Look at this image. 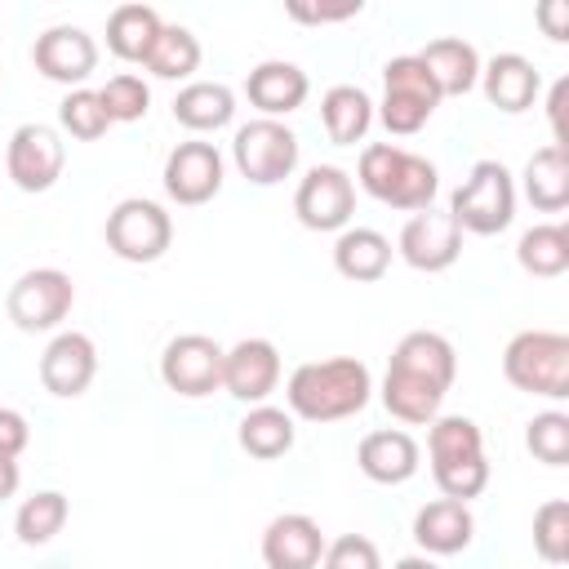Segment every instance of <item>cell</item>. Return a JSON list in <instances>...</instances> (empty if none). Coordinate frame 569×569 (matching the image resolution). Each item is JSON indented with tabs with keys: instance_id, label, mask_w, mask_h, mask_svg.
I'll return each mask as SVG.
<instances>
[{
	"instance_id": "6da1fadb",
	"label": "cell",
	"mask_w": 569,
	"mask_h": 569,
	"mask_svg": "<svg viewBox=\"0 0 569 569\" xmlns=\"http://www.w3.org/2000/svg\"><path fill=\"white\" fill-rule=\"evenodd\" d=\"M458 373V356L453 342L436 329H413L396 342L391 360H387V378H382V405L391 418L422 427L440 413L449 387Z\"/></svg>"
},
{
	"instance_id": "7a4b0ae2",
	"label": "cell",
	"mask_w": 569,
	"mask_h": 569,
	"mask_svg": "<svg viewBox=\"0 0 569 569\" xmlns=\"http://www.w3.org/2000/svg\"><path fill=\"white\" fill-rule=\"evenodd\" d=\"M373 396V373L365 360L356 356H329V360H307L289 373L284 382V400L289 413L307 418V422H338L351 418L369 405Z\"/></svg>"
},
{
	"instance_id": "3957f363",
	"label": "cell",
	"mask_w": 569,
	"mask_h": 569,
	"mask_svg": "<svg viewBox=\"0 0 569 569\" xmlns=\"http://www.w3.org/2000/svg\"><path fill=\"white\" fill-rule=\"evenodd\" d=\"M360 187L391 204V209H405V213H422L431 209L436 191H440V173L427 156H413L396 142H369L360 151V169H356Z\"/></svg>"
},
{
	"instance_id": "277c9868",
	"label": "cell",
	"mask_w": 569,
	"mask_h": 569,
	"mask_svg": "<svg viewBox=\"0 0 569 569\" xmlns=\"http://www.w3.org/2000/svg\"><path fill=\"white\" fill-rule=\"evenodd\" d=\"M449 218L458 231L471 236H498L516 218V178L502 160H476L471 173L449 196Z\"/></svg>"
},
{
	"instance_id": "5b68a950",
	"label": "cell",
	"mask_w": 569,
	"mask_h": 569,
	"mask_svg": "<svg viewBox=\"0 0 569 569\" xmlns=\"http://www.w3.org/2000/svg\"><path fill=\"white\" fill-rule=\"evenodd\" d=\"M502 373L516 391L565 400L569 396V338L556 329H520L502 351Z\"/></svg>"
},
{
	"instance_id": "8992f818",
	"label": "cell",
	"mask_w": 569,
	"mask_h": 569,
	"mask_svg": "<svg viewBox=\"0 0 569 569\" xmlns=\"http://www.w3.org/2000/svg\"><path fill=\"white\" fill-rule=\"evenodd\" d=\"M440 107V89L431 80V71L422 67L418 53H400V58H387L382 67V102H378V120L387 133L396 138H409L418 133Z\"/></svg>"
},
{
	"instance_id": "52a82bcc",
	"label": "cell",
	"mask_w": 569,
	"mask_h": 569,
	"mask_svg": "<svg viewBox=\"0 0 569 569\" xmlns=\"http://www.w3.org/2000/svg\"><path fill=\"white\" fill-rule=\"evenodd\" d=\"M231 160L253 187H276L298 169V133L284 120H249L231 138Z\"/></svg>"
},
{
	"instance_id": "ba28073f",
	"label": "cell",
	"mask_w": 569,
	"mask_h": 569,
	"mask_svg": "<svg viewBox=\"0 0 569 569\" xmlns=\"http://www.w3.org/2000/svg\"><path fill=\"white\" fill-rule=\"evenodd\" d=\"M107 249L124 262H156L173 244V218L147 196H129L107 213Z\"/></svg>"
},
{
	"instance_id": "9c48e42d",
	"label": "cell",
	"mask_w": 569,
	"mask_h": 569,
	"mask_svg": "<svg viewBox=\"0 0 569 569\" xmlns=\"http://www.w3.org/2000/svg\"><path fill=\"white\" fill-rule=\"evenodd\" d=\"M76 302V284L67 271L58 267H36V271H22L4 298L9 307V320L22 329V333H49L67 320Z\"/></svg>"
},
{
	"instance_id": "30bf717a",
	"label": "cell",
	"mask_w": 569,
	"mask_h": 569,
	"mask_svg": "<svg viewBox=\"0 0 569 569\" xmlns=\"http://www.w3.org/2000/svg\"><path fill=\"white\" fill-rule=\"evenodd\" d=\"M293 213L307 231H342L356 213V182L338 164H311L293 191Z\"/></svg>"
},
{
	"instance_id": "8fae6325",
	"label": "cell",
	"mask_w": 569,
	"mask_h": 569,
	"mask_svg": "<svg viewBox=\"0 0 569 569\" xmlns=\"http://www.w3.org/2000/svg\"><path fill=\"white\" fill-rule=\"evenodd\" d=\"M222 351L227 347H218L209 333H178V338H169L164 351H160L164 387L187 396V400L222 391Z\"/></svg>"
},
{
	"instance_id": "7c38bea8",
	"label": "cell",
	"mask_w": 569,
	"mask_h": 569,
	"mask_svg": "<svg viewBox=\"0 0 569 569\" xmlns=\"http://www.w3.org/2000/svg\"><path fill=\"white\" fill-rule=\"evenodd\" d=\"M62 164H67V142L53 124L27 120L13 129L9 151H4V169H9L18 191H49L62 178Z\"/></svg>"
},
{
	"instance_id": "4fadbf2b",
	"label": "cell",
	"mask_w": 569,
	"mask_h": 569,
	"mask_svg": "<svg viewBox=\"0 0 569 569\" xmlns=\"http://www.w3.org/2000/svg\"><path fill=\"white\" fill-rule=\"evenodd\" d=\"M222 151L213 147V142H204V138H187V142H178L169 156H164V173H160V182H164V196L173 200V204H209L218 191H222Z\"/></svg>"
},
{
	"instance_id": "5bb4252c",
	"label": "cell",
	"mask_w": 569,
	"mask_h": 569,
	"mask_svg": "<svg viewBox=\"0 0 569 569\" xmlns=\"http://www.w3.org/2000/svg\"><path fill=\"white\" fill-rule=\"evenodd\" d=\"M31 62H36V71L44 80L67 84V89H80L93 76V67H98V40L84 27L62 22V27H49V31L36 36Z\"/></svg>"
},
{
	"instance_id": "9a60e30c",
	"label": "cell",
	"mask_w": 569,
	"mask_h": 569,
	"mask_svg": "<svg viewBox=\"0 0 569 569\" xmlns=\"http://www.w3.org/2000/svg\"><path fill=\"white\" fill-rule=\"evenodd\" d=\"M396 253L413 267V271H449L462 253V231L458 222L449 218V209H422L413 213L405 227H400V240H396Z\"/></svg>"
},
{
	"instance_id": "2e32d148",
	"label": "cell",
	"mask_w": 569,
	"mask_h": 569,
	"mask_svg": "<svg viewBox=\"0 0 569 569\" xmlns=\"http://www.w3.org/2000/svg\"><path fill=\"white\" fill-rule=\"evenodd\" d=\"M280 387V351L271 338H240L222 351V391L240 405H267Z\"/></svg>"
},
{
	"instance_id": "e0dca14e",
	"label": "cell",
	"mask_w": 569,
	"mask_h": 569,
	"mask_svg": "<svg viewBox=\"0 0 569 569\" xmlns=\"http://www.w3.org/2000/svg\"><path fill=\"white\" fill-rule=\"evenodd\" d=\"M93 373H98V347H93V338L80 333V329L53 333V342L40 356V382H44V391L49 396H62V400H76V396L89 391Z\"/></svg>"
},
{
	"instance_id": "ac0fdd59",
	"label": "cell",
	"mask_w": 569,
	"mask_h": 569,
	"mask_svg": "<svg viewBox=\"0 0 569 569\" xmlns=\"http://www.w3.org/2000/svg\"><path fill=\"white\" fill-rule=\"evenodd\" d=\"M325 556V533L307 511H284L262 529L267 569H316Z\"/></svg>"
},
{
	"instance_id": "d6986e66",
	"label": "cell",
	"mask_w": 569,
	"mask_h": 569,
	"mask_svg": "<svg viewBox=\"0 0 569 569\" xmlns=\"http://www.w3.org/2000/svg\"><path fill=\"white\" fill-rule=\"evenodd\" d=\"M311 93V80L298 62H284V58H267L258 62L249 76H244V98L249 107H258L267 120H280L289 111H298Z\"/></svg>"
},
{
	"instance_id": "ffe728a7",
	"label": "cell",
	"mask_w": 569,
	"mask_h": 569,
	"mask_svg": "<svg viewBox=\"0 0 569 569\" xmlns=\"http://www.w3.org/2000/svg\"><path fill=\"white\" fill-rule=\"evenodd\" d=\"M480 89L489 98V107L520 116L538 102L542 93V76L525 53H493L489 62H480Z\"/></svg>"
},
{
	"instance_id": "44dd1931",
	"label": "cell",
	"mask_w": 569,
	"mask_h": 569,
	"mask_svg": "<svg viewBox=\"0 0 569 569\" xmlns=\"http://www.w3.org/2000/svg\"><path fill=\"white\" fill-rule=\"evenodd\" d=\"M471 538H476V516L467 502L436 498L413 516V542L422 547V556H458L471 547Z\"/></svg>"
},
{
	"instance_id": "7402d4cb",
	"label": "cell",
	"mask_w": 569,
	"mask_h": 569,
	"mask_svg": "<svg viewBox=\"0 0 569 569\" xmlns=\"http://www.w3.org/2000/svg\"><path fill=\"white\" fill-rule=\"evenodd\" d=\"M418 440L400 427H382V431H369L356 449V467L373 480V485H405L413 471H418Z\"/></svg>"
},
{
	"instance_id": "603a6c76",
	"label": "cell",
	"mask_w": 569,
	"mask_h": 569,
	"mask_svg": "<svg viewBox=\"0 0 569 569\" xmlns=\"http://www.w3.org/2000/svg\"><path fill=\"white\" fill-rule=\"evenodd\" d=\"M418 58L431 71L440 98H462V93H471L480 84V53L462 36H436V40H427L418 49Z\"/></svg>"
},
{
	"instance_id": "cb8c5ba5",
	"label": "cell",
	"mask_w": 569,
	"mask_h": 569,
	"mask_svg": "<svg viewBox=\"0 0 569 569\" xmlns=\"http://www.w3.org/2000/svg\"><path fill=\"white\" fill-rule=\"evenodd\" d=\"M333 267L356 284H373L391 267V240L373 227H342L333 240Z\"/></svg>"
},
{
	"instance_id": "d4e9b609",
	"label": "cell",
	"mask_w": 569,
	"mask_h": 569,
	"mask_svg": "<svg viewBox=\"0 0 569 569\" xmlns=\"http://www.w3.org/2000/svg\"><path fill=\"white\" fill-rule=\"evenodd\" d=\"M231 116H236V93L222 80H191L173 98V120L191 133H213L231 124Z\"/></svg>"
},
{
	"instance_id": "484cf974",
	"label": "cell",
	"mask_w": 569,
	"mask_h": 569,
	"mask_svg": "<svg viewBox=\"0 0 569 569\" xmlns=\"http://www.w3.org/2000/svg\"><path fill=\"white\" fill-rule=\"evenodd\" d=\"M320 124H325L329 142L356 147V142H365V133L373 124V98L360 84H333L320 98Z\"/></svg>"
},
{
	"instance_id": "4316f807",
	"label": "cell",
	"mask_w": 569,
	"mask_h": 569,
	"mask_svg": "<svg viewBox=\"0 0 569 569\" xmlns=\"http://www.w3.org/2000/svg\"><path fill=\"white\" fill-rule=\"evenodd\" d=\"M520 187H525V200L538 213H560L569 204V160H565V147H556V142L538 147L525 160Z\"/></svg>"
},
{
	"instance_id": "83f0119b",
	"label": "cell",
	"mask_w": 569,
	"mask_h": 569,
	"mask_svg": "<svg viewBox=\"0 0 569 569\" xmlns=\"http://www.w3.org/2000/svg\"><path fill=\"white\" fill-rule=\"evenodd\" d=\"M293 413L276 409V405H249V413L240 418L236 427V440L249 458L258 462H271V458H284L293 449Z\"/></svg>"
},
{
	"instance_id": "f1b7e54d",
	"label": "cell",
	"mask_w": 569,
	"mask_h": 569,
	"mask_svg": "<svg viewBox=\"0 0 569 569\" xmlns=\"http://www.w3.org/2000/svg\"><path fill=\"white\" fill-rule=\"evenodd\" d=\"M160 13L151 4H116L107 18V49L120 62H147L156 36H160Z\"/></svg>"
},
{
	"instance_id": "f546056e",
	"label": "cell",
	"mask_w": 569,
	"mask_h": 569,
	"mask_svg": "<svg viewBox=\"0 0 569 569\" xmlns=\"http://www.w3.org/2000/svg\"><path fill=\"white\" fill-rule=\"evenodd\" d=\"M516 262L538 276V280H556L569 271V231L560 222H538L516 240Z\"/></svg>"
},
{
	"instance_id": "4dcf8cb0",
	"label": "cell",
	"mask_w": 569,
	"mask_h": 569,
	"mask_svg": "<svg viewBox=\"0 0 569 569\" xmlns=\"http://www.w3.org/2000/svg\"><path fill=\"white\" fill-rule=\"evenodd\" d=\"M67 516H71L67 493L40 489V493L22 498V507H18V516H13V533H18L22 547H44V542H53V538L62 533Z\"/></svg>"
},
{
	"instance_id": "1f68e13d",
	"label": "cell",
	"mask_w": 569,
	"mask_h": 569,
	"mask_svg": "<svg viewBox=\"0 0 569 569\" xmlns=\"http://www.w3.org/2000/svg\"><path fill=\"white\" fill-rule=\"evenodd\" d=\"M142 67H147L151 76H160V80H187V76L200 67V40H196L187 27L164 22Z\"/></svg>"
},
{
	"instance_id": "d6a6232c",
	"label": "cell",
	"mask_w": 569,
	"mask_h": 569,
	"mask_svg": "<svg viewBox=\"0 0 569 569\" xmlns=\"http://www.w3.org/2000/svg\"><path fill=\"white\" fill-rule=\"evenodd\" d=\"M427 427H431L427 431V458H431V467L436 462H458V458L485 453V431L471 418H462V413H436Z\"/></svg>"
},
{
	"instance_id": "836d02e7",
	"label": "cell",
	"mask_w": 569,
	"mask_h": 569,
	"mask_svg": "<svg viewBox=\"0 0 569 569\" xmlns=\"http://www.w3.org/2000/svg\"><path fill=\"white\" fill-rule=\"evenodd\" d=\"M58 124H62V133H71V138L93 142V138H102V133L111 129V116H107L98 89H84V84H80V89H67V98L58 102Z\"/></svg>"
},
{
	"instance_id": "e575fe53",
	"label": "cell",
	"mask_w": 569,
	"mask_h": 569,
	"mask_svg": "<svg viewBox=\"0 0 569 569\" xmlns=\"http://www.w3.org/2000/svg\"><path fill=\"white\" fill-rule=\"evenodd\" d=\"M98 98H102L111 124H133V120H142L147 107H151V89H147V80L133 76V71H116V76L98 89Z\"/></svg>"
},
{
	"instance_id": "d590c367",
	"label": "cell",
	"mask_w": 569,
	"mask_h": 569,
	"mask_svg": "<svg viewBox=\"0 0 569 569\" xmlns=\"http://www.w3.org/2000/svg\"><path fill=\"white\" fill-rule=\"evenodd\" d=\"M525 445L538 462L547 467H565L569 462V413L560 409H547V413H533L529 427H525Z\"/></svg>"
},
{
	"instance_id": "8d00e7d4",
	"label": "cell",
	"mask_w": 569,
	"mask_h": 569,
	"mask_svg": "<svg viewBox=\"0 0 569 569\" xmlns=\"http://www.w3.org/2000/svg\"><path fill=\"white\" fill-rule=\"evenodd\" d=\"M533 551L547 565H565L569 560V502L565 498H547L533 511Z\"/></svg>"
},
{
	"instance_id": "74e56055",
	"label": "cell",
	"mask_w": 569,
	"mask_h": 569,
	"mask_svg": "<svg viewBox=\"0 0 569 569\" xmlns=\"http://www.w3.org/2000/svg\"><path fill=\"white\" fill-rule=\"evenodd\" d=\"M431 476H436V485H440L445 498L471 502V498H480L485 485H489V458L476 453V458H458V462H436Z\"/></svg>"
},
{
	"instance_id": "f35d334b",
	"label": "cell",
	"mask_w": 569,
	"mask_h": 569,
	"mask_svg": "<svg viewBox=\"0 0 569 569\" xmlns=\"http://www.w3.org/2000/svg\"><path fill=\"white\" fill-rule=\"evenodd\" d=\"M320 565L325 569H382V556L365 533H342V538L325 542Z\"/></svg>"
},
{
	"instance_id": "ab89813d",
	"label": "cell",
	"mask_w": 569,
	"mask_h": 569,
	"mask_svg": "<svg viewBox=\"0 0 569 569\" xmlns=\"http://www.w3.org/2000/svg\"><path fill=\"white\" fill-rule=\"evenodd\" d=\"M31 440V427L18 409H0V458H18Z\"/></svg>"
},
{
	"instance_id": "60d3db41",
	"label": "cell",
	"mask_w": 569,
	"mask_h": 569,
	"mask_svg": "<svg viewBox=\"0 0 569 569\" xmlns=\"http://www.w3.org/2000/svg\"><path fill=\"white\" fill-rule=\"evenodd\" d=\"M360 13V0H342V4H289V18L298 22H342V18H356Z\"/></svg>"
},
{
	"instance_id": "b9f144b4",
	"label": "cell",
	"mask_w": 569,
	"mask_h": 569,
	"mask_svg": "<svg viewBox=\"0 0 569 569\" xmlns=\"http://www.w3.org/2000/svg\"><path fill=\"white\" fill-rule=\"evenodd\" d=\"M538 22L547 27L551 40H569V4H565V0H547V4L538 9Z\"/></svg>"
},
{
	"instance_id": "7bdbcfd3",
	"label": "cell",
	"mask_w": 569,
	"mask_h": 569,
	"mask_svg": "<svg viewBox=\"0 0 569 569\" xmlns=\"http://www.w3.org/2000/svg\"><path fill=\"white\" fill-rule=\"evenodd\" d=\"M565 93H569V80H556V84H551V93H547V116H551V133H556V147H565V129H560Z\"/></svg>"
},
{
	"instance_id": "ee69618b",
	"label": "cell",
	"mask_w": 569,
	"mask_h": 569,
	"mask_svg": "<svg viewBox=\"0 0 569 569\" xmlns=\"http://www.w3.org/2000/svg\"><path fill=\"white\" fill-rule=\"evenodd\" d=\"M22 485V471H18V458H0V502L13 498Z\"/></svg>"
},
{
	"instance_id": "f6af8a7d",
	"label": "cell",
	"mask_w": 569,
	"mask_h": 569,
	"mask_svg": "<svg viewBox=\"0 0 569 569\" xmlns=\"http://www.w3.org/2000/svg\"><path fill=\"white\" fill-rule=\"evenodd\" d=\"M391 569H440L431 556H405V560H396Z\"/></svg>"
}]
</instances>
